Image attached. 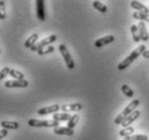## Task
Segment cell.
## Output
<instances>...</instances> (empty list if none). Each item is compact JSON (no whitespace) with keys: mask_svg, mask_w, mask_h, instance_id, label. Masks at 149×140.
<instances>
[{"mask_svg":"<svg viewBox=\"0 0 149 140\" xmlns=\"http://www.w3.org/2000/svg\"><path fill=\"white\" fill-rule=\"evenodd\" d=\"M145 51H146L145 45L138 46L136 49L133 50V51L130 53V56H127V57L118 65V70H119V71H123V70H125L127 68H129L137 58H139V56H143V53L145 52Z\"/></svg>","mask_w":149,"mask_h":140,"instance_id":"1","label":"cell"},{"mask_svg":"<svg viewBox=\"0 0 149 140\" xmlns=\"http://www.w3.org/2000/svg\"><path fill=\"white\" fill-rule=\"evenodd\" d=\"M138 104H139V99H135V100H133V101H132V102H131L130 104L122 111V113H120L119 115L115 118L116 125H120V124H121V123H122L130 114H132L135 110H136V108L138 106Z\"/></svg>","mask_w":149,"mask_h":140,"instance_id":"2","label":"cell"},{"mask_svg":"<svg viewBox=\"0 0 149 140\" xmlns=\"http://www.w3.org/2000/svg\"><path fill=\"white\" fill-rule=\"evenodd\" d=\"M28 125L30 127H52L56 128L58 127L60 123L55 122L53 120H49V121H40V120H36V118H31L28 121Z\"/></svg>","mask_w":149,"mask_h":140,"instance_id":"3","label":"cell"},{"mask_svg":"<svg viewBox=\"0 0 149 140\" xmlns=\"http://www.w3.org/2000/svg\"><path fill=\"white\" fill-rule=\"evenodd\" d=\"M56 39H57V37H56L55 35H51V36H49V37L45 38V39H42V40H40V42H38L37 44L35 46H33L31 48H30V50L31 51H39V50L43 49V48H45V47H48V46H51V44L54 42H56Z\"/></svg>","mask_w":149,"mask_h":140,"instance_id":"4","label":"cell"},{"mask_svg":"<svg viewBox=\"0 0 149 140\" xmlns=\"http://www.w3.org/2000/svg\"><path fill=\"white\" fill-rule=\"evenodd\" d=\"M58 50H60L61 54L63 56L64 61H65V63L67 65V68H69V70H72V68H74V60H72V58H71L69 51H68L67 47L65 45H60L58 46Z\"/></svg>","mask_w":149,"mask_h":140,"instance_id":"5","label":"cell"},{"mask_svg":"<svg viewBox=\"0 0 149 140\" xmlns=\"http://www.w3.org/2000/svg\"><path fill=\"white\" fill-rule=\"evenodd\" d=\"M28 86V82L26 79L23 80H8L4 83V87L7 88H25Z\"/></svg>","mask_w":149,"mask_h":140,"instance_id":"6","label":"cell"},{"mask_svg":"<svg viewBox=\"0 0 149 140\" xmlns=\"http://www.w3.org/2000/svg\"><path fill=\"white\" fill-rule=\"evenodd\" d=\"M61 106L58 104H53L50 106H45V108H41L37 111V113L39 115H48V114H55L57 111H60Z\"/></svg>","mask_w":149,"mask_h":140,"instance_id":"7","label":"cell"},{"mask_svg":"<svg viewBox=\"0 0 149 140\" xmlns=\"http://www.w3.org/2000/svg\"><path fill=\"white\" fill-rule=\"evenodd\" d=\"M36 10H37V18L39 19V21L45 22V1L43 0H37L36 1Z\"/></svg>","mask_w":149,"mask_h":140,"instance_id":"8","label":"cell"},{"mask_svg":"<svg viewBox=\"0 0 149 140\" xmlns=\"http://www.w3.org/2000/svg\"><path fill=\"white\" fill-rule=\"evenodd\" d=\"M139 115H141V111H138V110H135L134 112L132 114H130L129 116H127L124 121L121 123V125H122L123 128H127V127H130V125L133 123L134 121H136L138 117H139Z\"/></svg>","mask_w":149,"mask_h":140,"instance_id":"9","label":"cell"},{"mask_svg":"<svg viewBox=\"0 0 149 140\" xmlns=\"http://www.w3.org/2000/svg\"><path fill=\"white\" fill-rule=\"evenodd\" d=\"M113 42H115V37L112 35H108V36H105V37L98 38L96 42H94V46L96 48H102L105 45H109V44H111Z\"/></svg>","mask_w":149,"mask_h":140,"instance_id":"10","label":"cell"},{"mask_svg":"<svg viewBox=\"0 0 149 140\" xmlns=\"http://www.w3.org/2000/svg\"><path fill=\"white\" fill-rule=\"evenodd\" d=\"M137 27H138V30H139V37H141V40H143V42H148L149 34H148V30H147V27H146L145 23L139 22Z\"/></svg>","mask_w":149,"mask_h":140,"instance_id":"11","label":"cell"},{"mask_svg":"<svg viewBox=\"0 0 149 140\" xmlns=\"http://www.w3.org/2000/svg\"><path fill=\"white\" fill-rule=\"evenodd\" d=\"M82 109V106L80 103H72V104H65V106H61V110L63 111L64 113L67 112H77Z\"/></svg>","mask_w":149,"mask_h":140,"instance_id":"12","label":"cell"},{"mask_svg":"<svg viewBox=\"0 0 149 140\" xmlns=\"http://www.w3.org/2000/svg\"><path fill=\"white\" fill-rule=\"evenodd\" d=\"M131 7L135 9L137 12L141 13H149L148 7H146L145 4H143L142 2H138V1H131Z\"/></svg>","mask_w":149,"mask_h":140,"instance_id":"13","label":"cell"},{"mask_svg":"<svg viewBox=\"0 0 149 140\" xmlns=\"http://www.w3.org/2000/svg\"><path fill=\"white\" fill-rule=\"evenodd\" d=\"M54 134L56 135H66V136H72L74 135V129L68 128V127H56L54 128Z\"/></svg>","mask_w":149,"mask_h":140,"instance_id":"14","label":"cell"},{"mask_svg":"<svg viewBox=\"0 0 149 140\" xmlns=\"http://www.w3.org/2000/svg\"><path fill=\"white\" fill-rule=\"evenodd\" d=\"M72 115H70L69 113H55L53 114V121L55 122H65V121H69L71 118Z\"/></svg>","mask_w":149,"mask_h":140,"instance_id":"15","label":"cell"},{"mask_svg":"<svg viewBox=\"0 0 149 140\" xmlns=\"http://www.w3.org/2000/svg\"><path fill=\"white\" fill-rule=\"evenodd\" d=\"M38 34H33V35H30V37L29 38H27V40L25 42V44H24V46L26 47V48H28V49H30L33 46H35L36 44H37V40H38Z\"/></svg>","mask_w":149,"mask_h":140,"instance_id":"16","label":"cell"},{"mask_svg":"<svg viewBox=\"0 0 149 140\" xmlns=\"http://www.w3.org/2000/svg\"><path fill=\"white\" fill-rule=\"evenodd\" d=\"M1 126L3 129H17L19 127V124L17 122H10V121H2Z\"/></svg>","mask_w":149,"mask_h":140,"instance_id":"17","label":"cell"},{"mask_svg":"<svg viewBox=\"0 0 149 140\" xmlns=\"http://www.w3.org/2000/svg\"><path fill=\"white\" fill-rule=\"evenodd\" d=\"M133 18L142 22H149V13H141V12H134Z\"/></svg>","mask_w":149,"mask_h":140,"instance_id":"18","label":"cell"},{"mask_svg":"<svg viewBox=\"0 0 149 140\" xmlns=\"http://www.w3.org/2000/svg\"><path fill=\"white\" fill-rule=\"evenodd\" d=\"M131 34H132V37H133L135 42H139L141 37H139V30H138L137 25H132L131 26Z\"/></svg>","mask_w":149,"mask_h":140,"instance_id":"19","label":"cell"},{"mask_svg":"<svg viewBox=\"0 0 149 140\" xmlns=\"http://www.w3.org/2000/svg\"><path fill=\"white\" fill-rule=\"evenodd\" d=\"M134 133V128L130 126V127H127V128H123L119 132V135L123 138H127V137H131L132 134Z\"/></svg>","mask_w":149,"mask_h":140,"instance_id":"20","label":"cell"},{"mask_svg":"<svg viewBox=\"0 0 149 140\" xmlns=\"http://www.w3.org/2000/svg\"><path fill=\"white\" fill-rule=\"evenodd\" d=\"M92 4H93V7L95 8L96 10H98L101 13H106V12H107V7H106L104 4H102L101 1H93Z\"/></svg>","mask_w":149,"mask_h":140,"instance_id":"21","label":"cell"},{"mask_svg":"<svg viewBox=\"0 0 149 140\" xmlns=\"http://www.w3.org/2000/svg\"><path fill=\"white\" fill-rule=\"evenodd\" d=\"M121 90H122V92L124 94V96L127 97V98H132V97L134 96V91L131 89V87L129 85H122Z\"/></svg>","mask_w":149,"mask_h":140,"instance_id":"22","label":"cell"},{"mask_svg":"<svg viewBox=\"0 0 149 140\" xmlns=\"http://www.w3.org/2000/svg\"><path fill=\"white\" fill-rule=\"evenodd\" d=\"M10 76L15 78L16 80H23L24 79V74L22 72H19L17 70H13L11 68V71H10Z\"/></svg>","mask_w":149,"mask_h":140,"instance_id":"23","label":"cell"},{"mask_svg":"<svg viewBox=\"0 0 149 140\" xmlns=\"http://www.w3.org/2000/svg\"><path fill=\"white\" fill-rule=\"evenodd\" d=\"M79 122V115H77V114H74V115H72L71 116V118L68 121V123H67V127L68 128H74V126L77 125V123Z\"/></svg>","mask_w":149,"mask_h":140,"instance_id":"24","label":"cell"},{"mask_svg":"<svg viewBox=\"0 0 149 140\" xmlns=\"http://www.w3.org/2000/svg\"><path fill=\"white\" fill-rule=\"evenodd\" d=\"M54 51V47L53 46H48V47H45L43 49H41L38 51V54L39 56H45V54H48V53H51Z\"/></svg>","mask_w":149,"mask_h":140,"instance_id":"25","label":"cell"},{"mask_svg":"<svg viewBox=\"0 0 149 140\" xmlns=\"http://www.w3.org/2000/svg\"><path fill=\"white\" fill-rule=\"evenodd\" d=\"M6 19V2L0 0V20Z\"/></svg>","mask_w":149,"mask_h":140,"instance_id":"26","label":"cell"},{"mask_svg":"<svg viewBox=\"0 0 149 140\" xmlns=\"http://www.w3.org/2000/svg\"><path fill=\"white\" fill-rule=\"evenodd\" d=\"M10 71H11V68H3L1 71H0V80L3 79L6 76L10 75Z\"/></svg>","mask_w":149,"mask_h":140,"instance_id":"27","label":"cell"},{"mask_svg":"<svg viewBox=\"0 0 149 140\" xmlns=\"http://www.w3.org/2000/svg\"><path fill=\"white\" fill-rule=\"evenodd\" d=\"M131 140H148V137L146 135H141V134H137V135H132L130 137Z\"/></svg>","mask_w":149,"mask_h":140,"instance_id":"28","label":"cell"},{"mask_svg":"<svg viewBox=\"0 0 149 140\" xmlns=\"http://www.w3.org/2000/svg\"><path fill=\"white\" fill-rule=\"evenodd\" d=\"M8 129H1V130H0V140L1 139H3V138H6V137L8 136Z\"/></svg>","mask_w":149,"mask_h":140,"instance_id":"29","label":"cell"},{"mask_svg":"<svg viewBox=\"0 0 149 140\" xmlns=\"http://www.w3.org/2000/svg\"><path fill=\"white\" fill-rule=\"evenodd\" d=\"M143 57L146 58V59H149V50H146L145 52L143 53Z\"/></svg>","mask_w":149,"mask_h":140,"instance_id":"30","label":"cell"},{"mask_svg":"<svg viewBox=\"0 0 149 140\" xmlns=\"http://www.w3.org/2000/svg\"><path fill=\"white\" fill-rule=\"evenodd\" d=\"M123 140H131V139H130V137H127V138H124Z\"/></svg>","mask_w":149,"mask_h":140,"instance_id":"31","label":"cell"},{"mask_svg":"<svg viewBox=\"0 0 149 140\" xmlns=\"http://www.w3.org/2000/svg\"><path fill=\"white\" fill-rule=\"evenodd\" d=\"M148 11H149V7H148Z\"/></svg>","mask_w":149,"mask_h":140,"instance_id":"32","label":"cell"},{"mask_svg":"<svg viewBox=\"0 0 149 140\" xmlns=\"http://www.w3.org/2000/svg\"><path fill=\"white\" fill-rule=\"evenodd\" d=\"M0 52H1V49H0Z\"/></svg>","mask_w":149,"mask_h":140,"instance_id":"33","label":"cell"}]
</instances>
